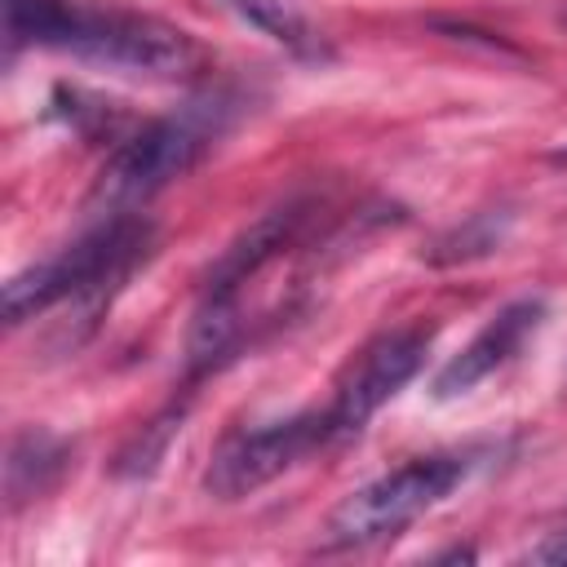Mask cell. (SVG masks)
Returning a JSON list of instances; mask_svg holds the SVG:
<instances>
[{
  "label": "cell",
  "instance_id": "1",
  "mask_svg": "<svg viewBox=\"0 0 567 567\" xmlns=\"http://www.w3.org/2000/svg\"><path fill=\"white\" fill-rule=\"evenodd\" d=\"M4 31L13 49L44 44L151 80H177L199 62V49L182 27H168L146 13L89 9L75 0H4Z\"/></svg>",
  "mask_w": 567,
  "mask_h": 567
},
{
  "label": "cell",
  "instance_id": "2",
  "mask_svg": "<svg viewBox=\"0 0 567 567\" xmlns=\"http://www.w3.org/2000/svg\"><path fill=\"white\" fill-rule=\"evenodd\" d=\"M239 102L226 89H208L190 97L186 106L142 124L128 133L102 164L93 190H89V213L102 217H124L137 213L146 199H155L164 186L186 177L230 128Z\"/></svg>",
  "mask_w": 567,
  "mask_h": 567
},
{
  "label": "cell",
  "instance_id": "3",
  "mask_svg": "<svg viewBox=\"0 0 567 567\" xmlns=\"http://www.w3.org/2000/svg\"><path fill=\"white\" fill-rule=\"evenodd\" d=\"M151 252H155V226L142 213L102 217L75 244L18 270L4 284V323L18 328L62 301L80 306L84 319H93L133 279V270L146 266Z\"/></svg>",
  "mask_w": 567,
  "mask_h": 567
},
{
  "label": "cell",
  "instance_id": "4",
  "mask_svg": "<svg viewBox=\"0 0 567 567\" xmlns=\"http://www.w3.org/2000/svg\"><path fill=\"white\" fill-rule=\"evenodd\" d=\"M478 465V452L461 447V452H430V456H412L403 465H394L390 474L363 483L359 492H350L323 523V549H368L381 545L390 536H399L403 527H412L421 514H430L434 505H443Z\"/></svg>",
  "mask_w": 567,
  "mask_h": 567
},
{
  "label": "cell",
  "instance_id": "5",
  "mask_svg": "<svg viewBox=\"0 0 567 567\" xmlns=\"http://www.w3.org/2000/svg\"><path fill=\"white\" fill-rule=\"evenodd\" d=\"M328 443H337L328 408H306V412H292V416H279L252 430H235L213 452L204 470V492L217 501H244L270 487L275 478H284L288 470H297L306 456L323 452Z\"/></svg>",
  "mask_w": 567,
  "mask_h": 567
},
{
  "label": "cell",
  "instance_id": "6",
  "mask_svg": "<svg viewBox=\"0 0 567 567\" xmlns=\"http://www.w3.org/2000/svg\"><path fill=\"white\" fill-rule=\"evenodd\" d=\"M425 350H430V328H416V323L385 328L372 341H363L346 359V368L337 372L332 399L323 403L328 408V421H332V434L337 439L359 434L421 372Z\"/></svg>",
  "mask_w": 567,
  "mask_h": 567
},
{
  "label": "cell",
  "instance_id": "7",
  "mask_svg": "<svg viewBox=\"0 0 567 567\" xmlns=\"http://www.w3.org/2000/svg\"><path fill=\"white\" fill-rule=\"evenodd\" d=\"M310 217H315V199H306V195H292V199L266 208L257 221H248L217 252V261L204 275V292H213V297H244V288L261 270H270L284 252H292L306 239Z\"/></svg>",
  "mask_w": 567,
  "mask_h": 567
},
{
  "label": "cell",
  "instance_id": "8",
  "mask_svg": "<svg viewBox=\"0 0 567 567\" xmlns=\"http://www.w3.org/2000/svg\"><path fill=\"white\" fill-rule=\"evenodd\" d=\"M545 323V301L540 297H518L509 306H501L465 346L461 354H452L439 377H434V399H461L470 394L474 385H483L487 377H496L501 368H509L527 341L540 332Z\"/></svg>",
  "mask_w": 567,
  "mask_h": 567
},
{
  "label": "cell",
  "instance_id": "9",
  "mask_svg": "<svg viewBox=\"0 0 567 567\" xmlns=\"http://www.w3.org/2000/svg\"><path fill=\"white\" fill-rule=\"evenodd\" d=\"M226 9H235L248 27L288 49L297 62H332V44L306 0H226Z\"/></svg>",
  "mask_w": 567,
  "mask_h": 567
},
{
  "label": "cell",
  "instance_id": "10",
  "mask_svg": "<svg viewBox=\"0 0 567 567\" xmlns=\"http://www.w3.org/2000/svg\"><path fill=\"white\" fill-rule=\"evenodd\" d=\"M71 447L49 434V430H22L9 443V461H4V487H9V505L35 501L40 492H49L58 483V474L66 470Z\"/></svg>",
  "mask_w": 567,
  "mask_h": 567
},
{
  "label": "cell",
  "instance_id": "11",
  "mask_svg": "<svg viewBox=\"0 0 567 567\" xmlns=\"http://www.w3.org/2000/svg\"><path fill=\"white\" fill-rule=\"evenodd\" d=\"M514 226V213L509 208H483V213H470L461 226H452L447 235H439L425 252L430 266H461V261H478L487 252H496L505 244Z\"/></svg>",
  "mask_w": 567,
  "mask_h": 567
},
{
  "label": "cell",
  "instance_id": "12",
  "mask_svg": "<svg viewBox=\"0 0 567 567\" xmlns=\"http://www.w3.org/2000/svg\"><path fill=\"white\" fill-rule=\"evenodd\" d=\"M182 430V408H168L164 416H155L151 425H142V434L120 452V474H151L168 447V439Z\"/></svg>",
  "mask_w": 567,
  "mask_h": 567
},
{
  "label": "cell",
  "instance_id": "13",
  "mask_svg": "<svg viewBox=\"0 0 567 567\" xmlns=\"http://www.w3.org/2000/svg\"><path fill=\"white\" fill-rule=\"evenodd\" d=\"M527 563H567V523L545 532V540L527 549Z\"/></svg>",
  "mask_w": 567,
  "mask_h": 567
},
{
  "label": "cell",
  "instance_id": "14",
  "mask_svg": "<svg viewBox=\"0 0 567 567\" xmlns=\"http://www.w3.org/2000/svg\"><path fill=\"white\" fill-rule=\"evenodd\" d=\"M558 159H563V164H567V146H563V151H558Z\"/></svg>",
  "mask_w": 567,
  "mask_h": 567
}]
</instances>
